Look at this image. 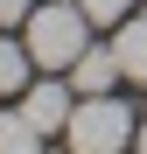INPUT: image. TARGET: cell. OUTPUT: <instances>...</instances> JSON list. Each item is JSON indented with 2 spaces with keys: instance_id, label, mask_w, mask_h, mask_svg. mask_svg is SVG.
I'll list each match as a JSON object with an SVG mask.
<instances>
[{
  "instance_id": "obj_1",
  "label": "cell",
  "mask_w": 147,
  "mask_h": 154,
  "mask_svg": "<svg viewBox=\"0 0 147 154\" xmlns=\"http://www.w3.org/2000/svg\"><path fill=\"white\" fill-rule=\"evenodd\" d=\"M21 42H28V56H35L42 70H70V63L91 49V14L77 7V0H49V7L28 14Z\"/></svg>"
},
{
  "instance_id": "obj_2",
  "label": "cell",
  "mask_w": 147,
  "mask_h": 154,
  "mask_svg": "<svg viewBox=\"0 0 147 154\" xmlns=\"http://www.w3.org/2000/svg\"><path fill=\"white\" fill-rule=\"evenodd\" d=\"M63 133H70V154H126L133 133H140V112L119 105L112 91H98V98H84V105L70 112Z\"/></svg>"
},
{
  "instance_id": "obj_3",
  "label": "cell",
  "mask_w": 147,
  "mask_h": 154,
  "mask_svg": "<svg viewBox=\"0 0 147 154\" xmlns=\"http://www.w3.org/2000/svg\"><path fill=\"white\" fill-rule=\"evenodd\" d=\"M70 91H77V84H56V77H49V84H28V91H21V112H28L42 133H63L70 112H77V105H70Z\"/></svg>"
},
{
  "instance_id": "obj_4",
  "label": "cell",
  "mask_w": 147,
  "mask_h": 154,
  "mask_svg": "<svg viewBox=\"0 0 147 154\" xmlns=\"http://www.w3.org/2000/svg\"><path fill=\"white\" fill-rule=\"evenodd\" d=\"M119 49H84L77 63H70V84H77V98H98V91H112L119 84Z\"/></svg>"
},
{
  "instance_id": "obj_5",
  "label": "cell",
  "mask_w": 147,
  "mask_h": 154,
  "mask_svg": "<svg viewBox=\"0 0 147 154\" xmlns=\"http://www.w3.org/2000/svg\"><path fill=\"white\" fill-rule=\"evenodd\" d=\"M112 49H119V70H126L133 84H147V14H126V21H119Z\"/></svg>"
},
{
  "instance_id": "obj_6",
  "label": "cell",
  "mask_w": 147,
  "mask_h": 154,
  "mask_svg": "<svg viewBox=\"0 0 147 154\" xmlns=\"http://www.w3.org/2000/svg\"><path fill=\"white\" fill-rule=\"evenodd\" d=\"M28 70H35V56H28V42H7V35H0V98L28 91Z\"/></svg>"
},
{
  "instance_id": "obj_7",
  "label": "cell",
  "mask_w": 147,
  "mask_h": 154,
  "mask_svg": "<svg viewBox=\"0 0 147 154\" xmlns=\"http://www.w3.org/2000/svg\"><path fill=\"white\" fill-rule=\"evenodd\" d=\"M0 154H42V126L28 112H0Z\"/></svg>"
},
{
  "instance_id": "obj_8",
  "label": "cell",
  "mask_w": 147,
  "mask_h": 154,
  "mask_svg": "<svg viewBox=\"0 0 147 154\" xmlns=\"http://www.w3.org/2000/svg\"><path fill=\"white\" fill-rule=\"evenodd\" d=\"M77 7H84V14L98 21V28H119V21L133 14V0H77Z\"/></svg>"
},
{
  "instance_id": "obj_9",
  "label": "cell",
  "mask_w": 147,
  "mask_h": 154,
  "mask_svg": "<svg viewBox=\"0 0 147 154\" xmlns=\"http://www.w3.org/2000/svg\"><path fill=\"white\" fill-rule=\"evenodd\" d=\"M28 14H35V0H0V28H28Z\"/></svg>"
},
{
  "instance_id": "obj_10",
  "label": "cell",
  "mask_w": 147,
  "mask_h": 154,
  "mask_svg": "<svg viewBox=\"0 0 147 154\" xmlns=\"http://www.w3.org/2000/svg\"><path fill=\"white\" fill-rule=\"evenodd\" d=\"M133 154H147V119H140V133H133Z\"/></svg>"
}]
</instances>
